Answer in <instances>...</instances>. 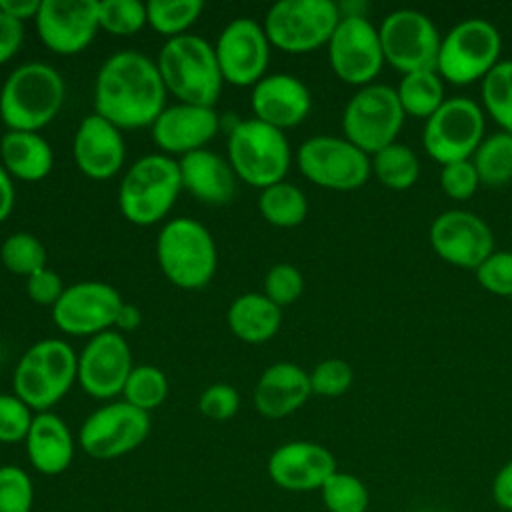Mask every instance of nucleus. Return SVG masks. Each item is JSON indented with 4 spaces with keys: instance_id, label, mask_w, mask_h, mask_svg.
<instances>
[{
    "instance_id": "4be33fe9",
    "label": "nucleus",
    "mask_w": 512,
    "mask_h": 512,
    "mask_svg": "<svg viewBox=\"0 0 512 512\" xmlns=\"http://www.w3.org/2000/svg\"><path fill=\"white\" fill-rule=\"evenodd\" d=\"M312 108L308 86L292 74H268L252 88L254 118L284 130L300 124Z\"/></svg>"
},
{
    "instance_id": "c9c22d12",
    "label": "nucleus",
    "mask_w": 512,
    "mask_h": 512,
    "mask_svg": "<svg viewBox=\"0 0 512 512\" xmlns=\"http://www.w3.org/2000/svg\"><path fill=\"white\" fill-rule=\"evenodd\" d=\"M122 396H124V402L132 404L144 412H150L166 400L168 378L156 366H150V364L134 366L124 384Z\"/></svg>"
},
{
    "instance_id": "c85d7f7f",
    "label": "nucleus",
    "mask_w": 512,
    "mask_h": 512,
    "mask_svg": "<svg viewBox=\"0 0 512 512\" xmlns=\"http://www.w3.org/2000/svg\"><path fill=\"white\" fill-rule=\"evenodd\" d=\"M24 358L36 368L40 378L60 400L78 378V356L64 340H40L24 352Z\"/></svg>"
},
{
    "instance_id": "2eb2a0df",
    "label": "nucleus",
    "mask_w": 512,
    "mask_h": 512,
    "mask_svg": "<svg viewBox=\"0 0 512 512\" xmlns=\"http://www.w3.org/2000/svg\"><path fill=\"white\" fill-rule=\"evenodd\" d=\"M122 304L120 294L110 284L84 280L64 288L52 306V318L66 334L96 336L116 324Z\"/></svg>"
},
{
    "instance_id": "3c124183",
    "label": "nucleus",
    "mask_w": 512,
    "mask_h": 512,
    "mask_svg": "<svg viewBox=\"0 0 512 512\" xmlns=\"http://www.w3.org/2000/svg\"><path fill=\"white\" fill-rule=\"evenodd\" d=\"M42 0H0V10L16 20L36 18Z\"/></svg>"
},
{
    "instance_id": "cd10ccee",
    "label": "nucleus",
    "mask_w": 512,
    "mask_h": 512,
    "mask_svg": "<svg viewBox=\"0 0 512 512\" xmlns=\"http://www.w3.org/2000/svg\"><path fill=\"white\" fill-rule=\"evenodd\" d=\"M226 320L236 338L248 344H260L278 332L282 308L260 292H248L230 304Z\"/></svg>"
},
{
    "instance_id": "aec40b11",
    "label": "nucleus",
    "mask_w": 512,
    "mask_h": 512,
    "mask_svg": "<svg viewBox=\"0 0 512 512\" xmlns=\"http://www.w3.org/2000/svg\"><path fill=\"white\" fill-rule=\"evenodd\" d=\"M270 480L288 492H312L338 470L334 454L310 440H292L280 444L266 464Z\"/></svg>"
},
{
    "instance_id": "603ef678",
    "label": "nucleus",
    "mask_w": 512,
    "mask_h": 512,
    "mask_svg": "<svg viewBox=\"0 0 512 512\" xmlns=\"http://www.w3.org/2000/svg\"><path fill=\"white\" fill-rule=\"evenodd\" d=\"M12 206H14L12 178H10V174L6 172V168L0 162V222L10 216Z\"/></svg>"
},
{
    "instance_id": "393cba45",
    "label": "nucleus",
    "mask_w": 512,
    "mask_h": 512,
    "mask_svg": "<svg viewBox=\"0 0 512 512\" xmlns=\"http://www.w3.org/2000/svg\"><path fill=\"white\" fill-rule=\"evenodd\" d=\"M32 468L44 476L62 474L74 458V438L54 412H38L24 440Z\"/></svg>"
},
{
    "instance_id": "8fccbe9b",
    "label": "nucleus",
    "mask_w": 512,
    "mask_h": 512,
    "mask_svg": "<svg viewBox=\"0 0 512 512\" xmlns=\"http://www.w3.org/2000/svg\"><path fill=\"white\" fill-rule=\"evenodd\" d=\"M492 500L498 508L512 512V458L496 472L492 480Z\"/></svg>"
},
{
    "instance_id": "f3484780",
    "label": "nucleus",
    "mask_w": 512,
    "mask_h": 512,
    "mask_svg": "<svg viewBox=\"0 0 512 512\" xmlns=\"http://www.w3.org/2000/svg\"><path fill=\"white\" fill-rule=\"evenodd\" d=\"M214 52L226 82L234 86H254L264 78L270 58V40L264 26L256 20L236 18L220 32Z\"/></svg>"
},
{
    "instance_id": "f03ea898",
    "label": "nucleus",
    "mask_w": 512,
    "mask_h": 512,
    "mask_svg": "<svg viewBox=\"0 0 512 512\" xmlns=\"http://www.w3.org/2000/svg\"><path fill=\"white\" fill-rule=\"evenodd\" d=\"M166 92L182 104L214 108L222 90V72L214 46L196 34L168 38L156 60Z\"/></svg>"
},
{
    "instance_id": "a878e982",
    "label": "nucleus",
    "mask_w": 512,
    "mask_h": 512,
    "mask_svg": "<svg viewBox=\"0 0 512 512\" xmlns=\"http://www.w3.org/2000/svg\"><path fill=\"white\" fill-rule=\"evenodd\" d=\"M182 188L196 200L208 204H224L234 196L236 174L228 160L220 154L200 148L178 160Z\"/></svg>"
},
{
    "instance_id": "a19ab883",
    "label": "nucleus",
    "mask_w": 512,
    "mask_h": 512,
    "mask_svg": "<svg viewBox=\"0 0 512 512\" xmlns=\"http://www.w3.org/2000/svg\"><path fill=\"white\" fill-rule=\"evenodd\" d=\"M308 376L312 394L326 398L342 396L354 382V370L342 358H326L318 362L312 372H308Z\"/></svg>"
},
{
    "instance_id": "4c0bfd02",
    "label": "nucleus",
    "mask_w": 512,
    "mask_h": 512,
    "mask_svg": "<svg viewBox=\"0 0 512 512\" xmlns=\"http://www.w3.org/2000/svg\"><path fill=\"white\" fill-rule=\"evenodd\" d=\"M0 258L10 272L26 278L46 266V250L42 242L28 232L10 234L0 246Z\"/></svg>"
},
{
    "instance_id": "c756f323",
    "label": "nucleus",
    "mask_w": 512,
    "mask_h": 512,
    "mask_svg": "<svg viewBox=\"0 0 512 512\" xmlns=\"http://www.w3.org/2000/svg\"><path fill=\"white\" fill-rule=\"evenodd\" d=\"M406 116L428 120L444 104V80L436 70L404 74L396 88Z\"/></svg>"
},
{
    "instance_id": "ddd939ff",
    "label": "nucleus",
    "mask_w": 512,
    "mask_h": 512,
    "mask_svg": "<svg viewBox=\"0 0 512 512\" xmlns=\"http://www.w3.org/2000/svg\"><path fill=\"white\" fill-rule=\"evenodd\" d=\"M334 74L352 86H368L384 66L378 28L362 14H344L328 40Z\"/></svg>"
},
{
    "instance_id": "09e8293b",
    "label": "nucleus",
    "mask_w": 512,
    "mask_h": 512,
    "mask_svg": "<svg viewBox=\"0 0 512 512\" xmlns=\"http://www.w3.org/2000/svg\"><path fill=\"white\" fill-rule=\"evenodd\" d=\"M24 40L22 22L0 10V64L10 60Z\"/></svg>"
},
{
    "instance_id": "9b49d317",
    "label": "nucleus",
    "mask_w": 512,
    "mask_h": 512,
    "mask_svg": "<svg viewBox=\"0 0 512 512\" xmlns=\"http://www.w3.org/2000/svg\"><path fill=\"white\" fill-rule=\"evenodd\" d=\"M384 62L404 74L436 70L440 34L436 24L418 10L400 8L390 12L378 26Z\"/></svg>"
},
{
    "instance_id": "dca6fc26",
    "label": "nucleus",
    "mask_w": 512,
    "mask_h": 512,
    "mask_svg": "<svg viewBox=\"0 0 512 512\" xmlns=\"http://www.w3.org/2000/svg\"><path fill=\"white\" fill-rule=\"evenodd\" d=\"M430 246L448 264L476 270L496 248L490 226L468 210H446L430 224Z\"/></svg>"
},
{
    "instance_id": "37998d69",
    "label": "nucleus",
    "mask_w": 512,
    "mask_h": 512,
    "mask_svg": "<svg viewBox=\"0 0 512 512\" xmlns=\"http://www.w3.org/2000/svg\"><path fill=\"white\" fill-rule=\"evenodd\" d=\"M474 272L486 292L512 296V250H494Z\"/></svg>"
},
{
    "instance_id": "0eeeda50",
    "label": "nucleus",
    "mask_w": 512,
    "mask_h": 512,
    "mask_svg": "<svg viewBox=\"0 0 512 512\" xmlns=\"http://www.w3.org/2000/svg\"><path fill=\"white\" fill-rule=\"evenodd\" d=\"M500 52L502 38L498 28L484 18H466L442 38L436 72L450 84L466 86L484 80L500 62Z\"/></svg>"
},
{
    "instance_id": "f704fd0d",
    "label": "nucleus",
    "mask_w": 512,
    "mask_h": 512,
    "mask_svg": "<svg viewBox=\"0 0 512 512\" xmlns=\"http://www.w3.org/2000/svg\"><path fill=\"white\" fill-rule=\"evenodd\" d=\"M320 496L328 512H366L370 504L366 484L358 476L342 470H336L322 484Z\"/></svg>"
},
{
    "instance_id": "20e7f679",
    "label": "nucleus",
    "mask_w": 512,
    "mask_h": 512,
    "mask_svg": "<svg viewBox=\"0 0 512 512\" xmlns=\"http://www.w3.org/2000/svg\"><path fill=\"white\" fill-rule=\"evenodd\" d=\"M156 256L164 276L184 290L204 288L218 262L212 234L194 218L166 222L156 240Z\"/></svg>"
},
{
    "instance_id": "6e6552de",
    "label": "nucleus",
    "mask_w": 512,
    "mask_h": 512,
    "mask_svg": "<svg viewBox=\"0 0 512 512\" xmlns=\"http://www.w3.org/2000/svg\"><path fill=\"white\" fill-rule=\"evenodd\" d=\"M404 118L396 88L372 82L362 86L344 106V138L372 156L398 142Z\"/></svg>"
},
{
    "instance_id": "2f4dec72",
    "label": "nucleus",
    "mask_w": 512,
    "mask_h": 512,
    "mask_svg": "<svg viewBox=\"0 0 512 512\" xmlns=\"http://www.w3.org/2000/svg\"><path fill=\"white\" fill-rule=\"evenodd\" d=\"M370 164L378 182L390 190H408L420 176L418 156L402 142H394L372 154Z\"/></svg>"
},
{
    "instance_id": "f257e3e1",
    "label": "nucleus",
    "mask_w": 512,
    "mask_h": 512,
    "mask_svg": "<svg viewBox=\"0 0 512 512\" xmlns=\"http://www.w3.org/2000/svg\"><path fill=\"white\" fill-rule=\"evenodd\" d=\"M166 88L156 62L122 50L104 60L94 84V114L116 128L152 126L166 108Z\"/></svg>"
},
{
    "instance_id": "9d476101",
    "label": "nucleus",
    "mask_w": 512,
    "mask_h": 512,
    "mask_svg": "<svg viewBox=\"0 0 512 512\" xmlns=\"http://www.w3.org/2000/svg\"><path fill=\"white\" fill-rule=\"evenodd\" d=\"M484 140V112L466 96L446 98L426 120L422 144L426 154L440 166L470 160Z\"/></svg>"
},
{
    "instance_id": "7ed1b4c3",
    "label": "nucleus",
    "mask_w": 512,
    "mask_h": 512,
    "mask_svg": "<svg viewBox=\"0 0 512 512\" xmlns=\"http://www.w3.org/2000/svg\"><path fill=\"white\" fill-rule=\"evenodd\" d=\"M64 80L44 62H26L10 72L0 90V118L8 130L38 132L64 102Z\"/></svg>"
},
{
    "instance_id": "4468645a",
    "label": "nucleus",
    "mask_w": 512,
    "mask_h": 512,
    "mask_svg": "<svg viewBox=\"0 0 512 512\" xmlns=\"http://www.w3.org/2000/svg\"><path fill=\"white\" fill-rule=\"evenodd\" d=\"M150 432L148 412L120 400L94 410L80 426V448L96 460H114L138 448Z\"/></svg>"
},
{
    "instance_id": "79ce46f5",
    "label": "nucleus",
    "mask_w": 512,
    "mask_h": 512,
    "mask_svg": "<svg viewBox=\"0 0 512 512\" xmlns=\"http://www.w3.org/2000/svg\"><path fill=\"white\" fill-rule=\"evenodd\" d=\"M304 290V278L300 270L292 264H274L264 278V296L276 306H288L300 298Z\"/></svg>"
},
{
    "instance_id": "c03bdc74",
    "label": "nucleus",
    "mask_w": 512,
    "mask_h": 512,
    "mask_svg": "<svg viewBox=\"0 0 512 512\" xmlns=\"http://www.w3.org/2000/svg\"><path fill=\"white\" fill-rule=\"evenodd\" d=\"M32 420L30 408L16 394H0V442L16 444L26 440Z\"/></svg>"
},
{
    "instance_id": "423d86ee",
    "label": "nucleus",
    "mask_w": 512,
    "mask_h": 512,
    "mask_svg": "<svg viewBox=\"0 0 512 512\" xmlns=\"http://www.w3.org/2000/svg\"><path fill=\"white\" fill-rule=\"evenodd\" d=\"M228 162L240 180L262 190L284 180L290 146L282 130L258 118L238 120L228 132Z\"/></svg>"
},
{
    "instance_id": "f8f14e48",
    "label": "nucleus",
    "mask_w": 512,
    "mask_h": 512,
    "mask_svg": "<svg viewBox=\"0 0 512 512\" xmlns=\"http://www.w3.org/2000/svg\"><path fill=\"white\" fill-rule=\"evenodd\" d=\"M298 168L316 186L348 192L366 184L370 156L346 138L312 136L298 148Z\"/></svg>"
},
{
    "instance_id": "a18cd8bd",
    "label": "nucleus",
    "mask_w": 512,
    "mask_h": 512,
    "mask_svg": "<svg viewBox=\"0 0 512 512\" xmlns=\"http://www.w3.org/2000/svg\"><path fill=\"white\" fill-rule=\"evenodd\" d=\"M478 186H480V178L472 160L450 162V164H444L440 170V188L448 198L456 202L470 200L476 194Z\"/></svg>"
},
{
    "instance_id": "49530a36",
    "label": "nucleus",
    "mask_w": 512,
    "mask_h": 512,
    "mask_svg": "<svg viewBox=\"0 0 512 512\" xmlns=\"http://www.w3.org/2000/svg\"><path fill=\"white\" fill-rule=\"evenodd\" d=\"M200 412L210 420H228L232 418L240 408V396L238 392L224 382L210 384L198 398Z\"/></svg>"
},
{
    "instance_id": "a211bd4d",
    "label": "nucleus",
    "mask_w": 512,
    "mask_h": 512,
    "mask_svg": "<svg viewBox=\"0 0 512 512\" xmlns=\"http://www.w3.org/2000/svg\"><path fill=\"white\" fill-rule=\"evenodd\" d=\"M132 368V352L124 336L106 330L92 336L80 352L76 380L86 394L108 400L122 394Z\"/></svg>"
},
{
    "instance_id": "864d4df0",
    "label": "nucleus",
    "mask_w": 512,
    "mask_h": 512,
    "mask_svg": "<svg viewBox=\"0 0 512 512\" xmlns=\"http://www.w3.org/2000/svg\"><path fill=\"white\" fill-rule=\"evenodd\" d=\"M140 324V312L136 306L132 304H122L118 316H116V324L120 330H134Z\"/></svg>"
},
{
    "instance_id": "72a5a7b5",
    "label": "nucleus",
    "mask_w": 512,
    "mask_h": 512,
    "mask_svg": "<svg viewBox=\"0 0 512 512\" xmlns=\"http://www.w3.org/2000/svg\"><path fill=\"white\" fill-rule=\"evenodd\" d=\"M482 104L490 118L512 134V60H500L482 80Z\"/></svg>"
},
{
    "instance_id": "bb28decb",
    "label": "nucleus",
    "mask_w": 512,
    "mask_h": 512,
    "mask_svg": "<svg viewBox=\"0 0 512 512\" xmlns=\"http://www.w3.org/2000/svg\"><path fill=\"white\" fill-rule=\"evenodd\" d=\"M0 160L10 176L38 182L50 174L54 152L38 132L6 130L0 138Z\"/></svg>"
},
{
    "instance_id": "6ab92c4d",
    "label": "nucleus",
    "mask_w": 512,
    "mask_h": 512,
    "mask_svg": "<svg viewBox=\"0 0 512 512\" xmlns=\"http://www.w3.org/2000/svg\"><path fill=\"white\" fill-rule=\"evenodd\" d=\"M38 38L56 54L84 50L98 24V0H42L34 18Z\"/></svg>"
},
{
    "instance_id": "412c9836",
    "label": "nucleus",
    "mask_w": 512,
    "mask_h": 512,
    "mask_svg": "<svg viewBox=\"0 0 512 512\" xmlns=\"http://www.w3.org/2000/svg\"><path fill=\"white\" fill-rule=\"evenodd\" d=\"M218 128L220 120L214 108L180 102L166 106L152 122V138L160 150L184 156L204 148Z\"/></svg>"
},
{
    "instance_id": "b1692460",
    "label": "nucleus",
    "mask_w": 512,
    "mask_h": 512,
    "mask_svg": "<svg viewBox=\"0 0 512 512\" xmlns=\"http://www.w3.org/2000/svg\"><path fill=\"white\" fill-rule=\"evenodd\" d=\"M312 394L310 376L294 362H276L268 366L254 388L256 410L272 420L296 412Z\"/></svg>"
},
{
    "instance_id": "7c9ffc66",
    "label": "nucleus",
    "mask_w": 512,
    "mask_h": 512,
    "mask_svg": "<svg viewBox=\"0 0 512 512\" xmlns=\"http://www.w3.org/2000/svg\"><path fill=\"white\" fill-rule=\"evenodd\" d=\"M258 210L272 226L292 228L304 222L308 214V200L298 186L282 180L262 188L258 196Z\"/></svg>"
},
{
    "instance_id": "5701e85b",
    "label": "nucleus",
    "mask_w": 512,
    "mask_h": 512,
    "mask_svg": "<svg viewBox=\"0 0 512 512\" xmlns=\"http://www.w3.org/2000/svg\"><path fill=\"white\" fill-rule=\"evenodd\" d=\"M78 168L92 180L112 178L124 162L120 128L98 114H88L78 124L72 144Z\"/></svg>"
},
{
    "instance_id": "e433bc0d",
    "label": "nucleus",
    "mask_w": 512,
    "mask_h": 512,
    "mask_svg": "<svg viewBox=\"0 0 512 512\" xmlns=\"http://www.w3.org/2000/svg\"><path fill=\"white\" fill-rule=\"evenodd\" d=\"M202 8L200 0H150L146 2V16L158 34L174 38L196 22Z\"/></svg>"
},
{
    "instance_id": "ea45409f",
    "label": "nucleus",
    "mask_w": 512,
    "mask_h": 512,
    "mask_svg": "<svg viewBox=\"0 0 512 512\" xmlns=\"http://www.w3.org/2000/svg\"><path fill=\"white\" fill-rule=\"evenodd\" d=\"M34 484L16 464L0 466V512H32Z\"/></svg>"
},
{
    "instance_id": "de8ad7c7",
    "label": "nucleus",
    "mask_w": 512,
    "mask_h": 512,
    "mask_svg": "<svg viewBox=\"0 0 512 512\" xmlns=\"http://www.w3.org/2000/svg\"><path fill=\"white\" fill-rule=\"evenodd\" d=\"M26 292L36 304L54 306L64 292V284L54 270L44 266L26 278Z\"/></svg>"
},
{
    "instance_id": "1a4fd4ad",
    "label": "nucleus",
    "mask_w": 512,
    "mask_h": 512,
    "mask_svg": "<svg viewBox=\"0 0 512 512\" xmlns=\"http://www.w3.org/2000/svg\"><path fill=\"white\" fill-rule=\"evenodd\" d=\"M342 14L332 0H280L264 16V32L276 48L304 54L328 44Z\"/></svg>"
},
{
    "instance_id": "473e14b6",
    "label": "nucleus",
    "mask_w": 512,
    "mask_h": 512,
    "mask_svg": "<svg viewBox=\"0 0 512 512\" xmlns=\"http://www.w3.org/2000/svg\"><path fill=\"white\" fill-rule=\"evenodd\" d=\"M472 164L478 172L480 184L502 186L512 180V134L496 132L486 136L476 152Z\"/></svg>"
},
{
    "instance_id": "39448f33",
    "label": "nucleus",
    "mask_w": 512,
    "mask_h": 512,
    "mask_svg": "<svg viewBox=\"0 0 512 512\" xmlns=\"http://www.w3.org/2000/svg\"><path fill=\"white\" fill-rule=\"evenodd\" d=\"M180 190L178 160L164 154H148L136 160L124 174L118 190V206L126 220L148 226L168 214Z\"/></svg>"
},
{
    "instance_id": "58836bf2",
    "label": "nucleus",
    "mask_w": 512,
    "mask_h": 512,
    "mask_svg": "<svg viewBox=\"0 0 512 512\" xmlns=\"http://www.w3.org/2000/svg\"><path fill=\"white\" fill-rule=\"evenodd\" d=\"M146 22V4L138 0H98V24L114 36L136 34Z\"/></svg>"
}]
</instances>
